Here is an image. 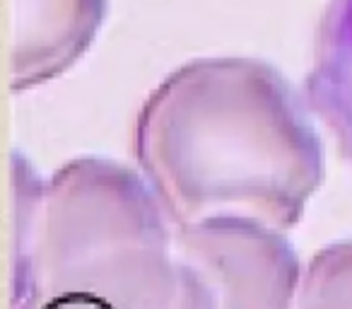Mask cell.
<instances>
[{"mask_svg":"<svg viewBox=\"0 0 352 309\" xmlns=\"http://www.w3.org/2000/svg\"><path fill=\"white\" fill-rule=\"evenodd\" d=\"M135 158L174 225L249 217L283 232L323 179L304 104L254 58L171 73L138 114Z\"/></svg>","mask_w":352,"mask_h":309,"instance_id":"6da1fadb","label":"cell"},{"mask_svg":"<svg viewBox=\"0 0 352 309\" xmlns=\"http://www.w3.org/2000/svg\"><path fill=\"white\" fill-rule=\"evenodd\" d=\"M12 309H220L150 184L111 160L65 164L34 213L20 187Z\"/></svg>","mask_w":352,"mask_h":309,"instance_id":"7a4b0ae2","label":"cell"},{"mask_svg":"<svg viewBox=\"0 0 352 309\" xmlns=\"http://www.w3.org/2000/svg\"><path fill=\"white\" fill-rule=\"evenodd\" d=\"M104 17L107 0H12V89L65 73L92 46Z\"/></svg>","mask_w":352,"mask_h":309,"instance_id":"3957f363","label":"cell"},{"mask_svg":"<svg viewBox=\"0 0 352 309\" xmlns=\"http://www.w3.org/2000/svg\"><path fill=\"white\" fill-rule=\"evenodd\" d=\"M311 109L352 158V0H331L307 78Z\"/></svg>","mask_w":352,"mask_h":309,"instance_id":"277c9868","label":"cell"},{"mask_svg":"<svg viewBox=\"0 0 352 309\" xmlns=\"http://www.w3.org/2000/svg\"><path fill=\"white\" fill-rule=\"evenodd\" d=\"M294 309H352V244L331 246L314 259Z\"/></svg>","mask_w":352,"mask_h":309,"instance_id":"5b68a950","label":"cell"}]
</instances>
